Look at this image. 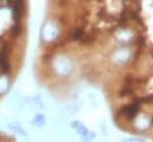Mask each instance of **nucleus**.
Masks as SVG:
<instances>
[{
  "instance_id": "f257e3e1",
  "label": "nucleus",
  "mask_w": 153,
  "mask_h": 142,
  "mask_svg": "<svg viewBox=\"0 0 153 142\" xmlns=\"http://www.w3.org/2000/svg\"><path fill=\"white\" fill-rule=\"evenodd\" d=\"M137 109L139 107H137L136 104H131V105H128V106L124 107V112H126V115H127L128 118H134L135 115H136V112H137Z\"/></svg>"
}]
</instances>
